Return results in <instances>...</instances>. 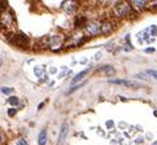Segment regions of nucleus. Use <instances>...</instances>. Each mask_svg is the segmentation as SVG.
Returning a JSON list of instances; mask_svg holds the SVG:
<instances>
[{"label":"nucleus","mask_w":157,"mask_h":145,"mask_svg":"<svg viewBox=\"0 0 157 145\" xmlns=\"http://www.w3.org/2000/svg\"><path fill=\"white\" fill-rule=\"evenodd\" d=\"M101 56H103V53H101V52L96 53V56H95V60H100V58H101Z\"/></svg>","instance_id":"26"},{"label":"nucleus","mask_w":157,"mask_h":145,"mask_svg":"<svg viewBox=\"0 0 157 145\" xmlns=\"http://www.w3.org/2000/svg\"><path fill=\"white\" fill-rule=\"evenodd\" d=\"M87 21H88V20L85 17V16H79V17H77V18H75L74 26H75V27H83V26H86Z\"/></svg>","instance_id":"12"},{"label":"nucleus","mask_w":157,"mask_h":145,"mask_svg":"<svg viewBox=\"0 0 157 145\" xmlns=\"http://www.w3.org/2000/svg\"><path fill=\"white\" fill-rule=\"evenodd\" d=\"M0 91H2L3 95H12L13 93V88H10V87H2L0 88Z\"/></svg>","instance_id":"16"},{"label":"nucleus","mask_w":157,"mask_h":145,"mask_svg":"<svg viewBox=\"0 0 157 145\" xmlns=\"http://www.w3.org/2000/svg\"><path fill=\"white\" fill-rule=\"evenodd\" d=\"M12 46L14 47H18L21 49H27L30 47V38L27 36L26 34H24L22 31H17V32H13L12 36H10L9 39V42Z\"/></svg>","instance_id":"2"},{"label":"nucleus","mask_w":157,"mask_h":145,"mask_svg":"<svg viewBox=\"0 0 157 145\" xmlns=\"http://www.w3.org/2000/svg\"><path fill=\"white\" fill-rule=\"evenodd\" d=\"M34 72L36 76H42L44 74V68H42V66H36V68L34 69Z\"/></svg>","instance_id":"17"},{"label":"nucleus","mask_w":157,"mask_h":145,"mask_svg":"<svg viewBox=\"0 0 157 145\" xmlns=\"http://www.w3.org/2000/svg\"><path fill=\"white\" fill-rule=\"evenodd\" d=\"M120 127H122V128H125V127H126V125H125V123H120Z\"/></svg>","instance_id":"29"},{"label":"nucleus","mask_w":157,"mask_h":145,"mask_svg":"<svg viewBox=\"0 0 157 145\" xmlns=\"http://www.w3.org/2000/svg\"><path fill=\"white\" fill-rule=\"evenodd\" d=\"M63 9L66 13H73L75 10V2H73V0H66V2H64V4H63Z\"/></svg>","instance_id":"9"},{"label":"nucleus","mask_w":157,"mask_h":145,"mask_svg":"<svg viewBox=\"0 0 157 145\" xmlns=\"http://www.w3.org/2000/svg\"><path fill=\"white\" fill-rule=\"evenodd\" d=\"M100 27H101V24H100V22H98V21H87L85 29H86V32L90 36H96L99 34H101Z\"/></svg>","instance_id":"3"},{"label":"nucleus","mask_w":157,"mask_h":145,"mask_svg":"<svg viewBox=\"0 0 157 145\" xmlns=\"http://www.w3.org/2000/svg\"><path fill=\"white\" fill-rule=\"evenodd\" d=\"M68 135H69V125L65 122V123H63V126H61V128H60L59 137H57V145H64Z\"/></svg>","instance_id":"5"},{"label":"nucleus","mask_w":157,"mask_h":145,"mask_svg":"<svg viewBox=\"0 0 157 145\" xmlns=\"http://www.w3.org/2000/svg\"><path fill=\"white\" fill-rule=\"evenodd\" d=\"M99 72H103V74H105L106 76H113L116 74V70L113 66L110 65H104V66H100V68L98 69Z\"/></svg>","instance_id":"8"},{"label":"nucleus","mask_w":157,"mask_h":145,"mask_svg":"<svg viewBox=\"0 0 157 145\" xmlns=\"http://www.w3.org/2000/svg\"><path fill=\"white\" fill-rule=\"evenodd\" d=\"M88 72H90V69H86V70H83V71H81L79 72V74H77L74 78H73V80H71V83H73V84H75V83H78V82H79V80H82L83 79V78H85L87 74H88Z\"/></svg>","instance_id":"11"},{"label":"nucleus","mask_w":157,"mask_h":145,"mask_svg":"<svg viewBox=\"0 0 157 145\" xmlns=\"http://www.w3.org/2000/svg\"><path fill=\"white\" fill-rule=\"evenodd\" d=\"M7 144V136L3 131H0V145H5Z\"/></svg>","instance_id":"18"},{"label":"nucleus","mask_w":157,"mask_h":145,"mask_svg":"<svg viewBox=\"0 0 157 145\" xmlns=\"http://www.w3.org/2000/svg\"><path fill=\"white\" fill-rule=\"evenodd\" d=\"M152 145H157V141H155V143H152Z\"/></svg>","instance_id":"31"},{"label":"nucleus","mask_w":157,"mask_h":145,"mask_svg":"<svg viewBox=\"0 0 157 145\" xmlns=\"http://www.w3.org/2000/svg\"><path fill=\"white\" fill-rule=\"evenodd\" d=\"M17 145H27V143H26L25 139H18V140H17Z\"/></svg>","instance_id":"22"},{"label":"nucleus","mask_w":157,"mask_h":145,"mask_svg":"<svg viewBox=\"0 0 157 145\" xmlns=\"http://www.w3.org/2000/svg\"><path fill=\"white\" fill-rule=\"evenodd\" d=\"M85 84H86V80H83L82 83H79V84H77V86H73V87L70 88V90L68 91V95H69V93H73V92L77 91V90H79V88H81V87H83Z\"/></svg>","instance_id":"15"},{"label":"nucleus","mask_w":157,"mask_h":145,"mask_svg":"<svg viewBox=\"0 0 157 145\" xmlns=\"http://www.w3.org/2000/svg\"><path fill=\"white\" fill-rule=\"evenodd\" d=\"M18 102H20V100L17 96H9L8 97V104L12 105V106H17Z\"/></svg>","instance_id":"13"},{"label":"nucleus","mask_w":157,"mask_h":145,"mask_svg":"<svg viewBox=\"0 0 157 145\" xmlns=\"http://www.w3.org/2000/svg\"><path fill=\"white\" fill-rule=\"evenodd\" d=\"M63 43H64L63 35L56 34V35L49 36V48H51L52 51H59L60 47L63 46Z\"/></svg>","instance_id":"4"},{"label":"nucleus","mask_w":157,"mask_h":145,"mask_svg":"<svg viewBox=\"0 0 157 145\" xmlns=\"http://www.w3.org/2000/svg\"><path fill=\"white\" fill-rule=\"evenodd\" d=\"M140 143H143V139H142V137L136 139V144H140Z\"/></svg>","instance_id":"28"},{"label":"nucleus","mask_w":157,"mask_h":145,"mask_svg":"<svg viewBox=\"0 0 157 145\" xmlns=\"http://www.w3.org/2000/svg\"><path fill=\"white\" fill-rule=\"evenodd\" d=\"M135 76L139 78V79H144V80H148V79H149V76L145 74V72H139V74H136Z\"/></svg>","instance_id":"19"},{"label":"nucleus","mask_w":157,"mask_h":145,"mask_svg":"<svg viewBox=\"0 0 157 145\" xmlns=\"http://www.w3.org/2000/svg\"><path fill=\"white\" fill-rule=\"evenodd\" d=\"M149 30H151V32H149V34L151 35H155V36H157V27L153 25V26H151L149 27Z\"/></svg>","instance_id":"21"},{"label":"nucleus","mask_w":157,"mask_h":145,"mask_svg":"<svg viewBox=\"0 0 157 145\" xmlns=\"http://www.w3.org/2000/svg\"><path fill=\"white\" fill-rule=\"evenodd\" d=\"M145 74H147L149 78H153V79L157 80V70H155V69H148L147 71H145Z\"/></svg>","instance_id":"14"},{"label":"nucleus","mask_w":157,"mask_h":145,"mask_svg":"<svg viewBox=\"0 0 157 145\" xmlns=\"http://www.w3.org/2000/svg\"><path fill=\"white\" fill-rule=\"evenodd\" d=\"M106 127H108V128H113L114 127V122L113 121H108V122H106Z\"/></svg>","instance_id":"23"},{"label":"nucleus","mask_w":157,"mask_h":145,"mask_svg":"<svg viewBox=\"0 0 157 145\" xmlns=\"http://www.w3.org/2000/svg\"><path fill=\"white\" fill-rule=\"evenodd\" d=\"M123 49H125V51H131V49H132V46H131V44H126V46L125 47H123Z\"/></svg>","instance_id":"24"},{"label":"nucleus","mask_w":157,"mask_h":145,"mask_svg":"<svg viewBox=\"0 0 157 145\" xmlns=\"http://www.w3.org/2000/svg\"><path fill=\"white\" fill-rule=\"evenodd\" d=\"M16 114H17V109H14V108H9L8 109V115L9 117H14Z\"/></svg>","instance_id":"20"},{"label":"nucleus","mask_w":157,"mask_h":145,"mask_svg":"<svg viewBox=\"0 0 157 145\" xmlns=\"http://www.w3.org/2000/svg\"><path fill=\"white\" fill-rule=\"evenodd\" d=\"M2 64H3V58H2V57H0V65H2Z\"/></svg>","instance_id":"30"},{"label":"nucleus","mask_w":157,"mask_h":145,"mask_svg":"<svg viewBox=\"0 0 157 145\" xmlns=\"http://www.w3.org/2000/svg\"><path fill=\"white\" fill-rule=\"evenodd\" d=\"M153 52H155V48L153 47H149V48L145 49V53H153Z\"/></svg>","instance_id":"25"},{"label":"nucleus","mask_w":157,"mask_h":145,"mask_svg":"<svg viewBox=\"0 0 157 145\" xmlns=\"http://www.w3.org/2000/svg\"><path fill=\"white\" fill-rule=\"evenodd\" d=\"M114 29H116V26H114V24L112 21H104V22H101V27H100L101 34L108 35V34H110V32H113Z\"/></svg>","instance_id":"6"},{"label":"nucleus","mask_w":157,"mask_h":145,"mask_svg":"<svg viewBox=\"0 0 157 145\" xmlns=\"http://www.w3.org/2000/svg\"><path fill=\"white\" fill-rule=\"evenodd\" d=\"M113 10H114V14L118 18H131L132 13L135 12L134 8L126 2V0H120L118 3H116Z\"/></svg>","instance_id":"1"},{"label":"nucleus","mask_w":157,"mask_h":145,"mask_svg":"<svg viewBox=\"0 0 157 145\" xmlns=\"http://www.w3.org/2000/svg\"><path fill=\"white\" fill-rule=\"evenodd\" d=\"M109 83H113V84H118V86H125L128 88H139V86L136 83H134L131 80H126V79H112L109 80Z\"/></svg>","instance_id":"7"},{"label":"nucleus","mask_w":157,"mask_h":145,"mask_svg":"<svg viewBox=\"0 0 157 145\" xmlns=\"http://www.w3.org/2000/svg\"><path fill=\"white\" fill-rule=\"evenodd\" d=\"M56 71H57V69H56V68H51V69H49V72H51V74H55Z\"/></svg>","instance_id":"27"},{"label":"nucleus","mask_w":157,"mask_h":145,"mask_svg":"<svg viewBox=\"0 0 157 145\" xmlns=\"http://www.w3.org/2000/svg\"><path fill=\"white\" fill-rule=\"evenodd\" d=\"M47 130H42L40 133H39V136H38V144L39 145H46L47 144Z\"/></svg>","instance_id":"10"}]
</instances>
